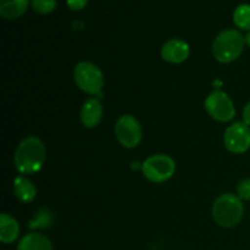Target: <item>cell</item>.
Listing matches in <instances>:
<instances>
[{"instance_id": "1", "label": "cell", "mask_w": 250, "mask_h": 250, "mask_svg": "<svg viewBox=\"0 0 250 250\" xmlns=\"http://www.w3.org/2000/svg\"><path fill=\"white\" fill-rule=\"evenodd\" d=\"M45 146L37 137H27L19 144L15 153V165L23 175L36 173L45 161Z\"/></svg>"}, {"instance_id": "2", "label": "cell", "mask_w": 250, "mask_h": 250, "mask_svg": "<svg viewBox=\"0 0 250 250\" xmlns=\"http://www.w3.org/2000/svg\"><path fill=\"white\" fill-rule=\"evenodd\" d=\"M244 207L237 195L227 193L215 200L212 205V217L222 227H234L243 217Z\"/></svg>"}, {"instance_id": "3", "label": "cell", "mask_w": 250, "mask_h": 250, "mask_svg": "<svg viewBox=\"0 0 250 250\" xmlns=\"http://www.w3.org/2000/svg\"><path fill=\"white\" fill-rule=\"evenodd\" d=\"M244 42L246 39L237 29H225L215 38L212 54L220 62H232L241 56Z\"/></svg>"}, {"instance_id": "4", "label": "cell", "mask_w": 250, "mask_h": 250, "mask_svg": "<svg viewBox=\"0 0 250 250\" xmlns=\"http://www.w3.org/2000/svg\"><path fill=\"white\" fill-rule=\"evenodd\" d=\"M142 170L146 178H148L149 181L160 183L172 177L176 165L175 161L170 156L158 154V155H151L150 158L146 159L142 165Z\"/></svg>"}, {"instance_id": "5", "label": "cell", "mask_w": 250, "mask_h": 250, "mask_svg": "<svg viewBox=\"0 0 250 250\" xmlns=\"http://www.w3.org/2000/svg\"><path fill=\"white\" fill-rule=\"evenodd\" d=\"M75 81L78 87L88 94H99L104 83L103 73L94 63L83 61L75 68Z\"/></svg>"}, {"instance_id": "6", "label": "cell", "mask_w": 250, "mask_h": 250, "mask_svg": "<svg viewBox=\"0 0 250 250\" xmlns=\"http://www.w3.org/2000/svg\"><path fill=\"white\" fill-rule=\"evenodd\" d=\"M205 109L212 119L220 122L231 121L236 115L233 103L229 95L221 90H215L207 98Z\"/></svg>"}, {"instance_id": "7", "label": "cell", "mask_w": 250, "mask_h": 250, "mask_svg": "<svg viewBox=\"0 0 250 250\" xmlns=\"http://www.w3.org/2000/svg\"><path fill=\"white\" fill-rule=\"evenodd\" d=\"M115 134H116L117 141L125 148H134L141 143V125L131 115H124L117 120L115 125Z\"/></svg>"}, {"instance_id": "8", "label": "cell", "mask_w": 250, "mask_h": 250, "mask_svg": "<svg viewBox=\"0 0 250 250\" xmlns=\"http://www.w3.org/2000/svg\"><path fill=\"white\" fill-rule=\"evenodd\" d=\"M225 146L234 154L246 153L250 148V127L244 122L231 125L225 132Z\"/></svg>"}, {"instance_id": "9", "label": "cell", "mask_w": 250, "mask_h": 250, "mask_svg": "<svg viewBox=\"0 0 250 250\" xmlns=\"http://www.w3.org/2000/svg\"><path fill=\"white\" fill-rule=\"evenodd\" d=\"M189 55V45L182 39H170L161 48V56L171 63H181Z\"/></svg>"}, {"instance_id": "10", "label": "cell", "mask_w": 250, "mask_h": 250, "mask_svg": "<svg viewBox=\"0 0 250 250\" xmlns=\"http://www.w3.org/2000/svg\"><path fill=\"white\" fill-rule=\"evenodd\" d=\"M102 117L103 106L99 100L92 98L83 104L82 109H81V120L85 127L93 128V127L98 126V124L102 121Z\"/></svg>"}, {"instance_id": "11", "label": "cell", "mask_w": 250, "mask_h": 250, "mask_svg": "<svg viewBox=\"0 0 250 250\" xmlns=\"http://www.w3.org/2000/svg\"><path fill=\"white\" fill-rule=\"evenodd\" d=\"M20 234L19 222L9 214H1L0 216V241L2 243H12Z\"/></svg>"}, {"instance_id": "12", "label": "cell", "mask_w": 250, "mask_h": 250, "mask_svg": "<svg viewBox=\"0 0 250 250\" xmlns=\"http://www.w3.org/2000/svg\"><path fill=\"white\" fill-rule=\"evenodd\" d=\"M17 250H53V246L43 234L28 233L20 241Z\"/></svg>"}, {"instance_id": "13", "label": "cell", "mask_w": 250, "mask_h": 250, "mask_svg": "<svg viewBox=\"0 0 250 250\" xmlns=\"http://www.w3.org/2000/svg\"><path fill=\"white\" fill-rule=\"evenodd\" d=\"M14 192L17 199L21 200L22 203H29L34 199L37 190L31 181L27 180L26 177L19 176V177L15 178Z\"/></svg>"}, {"instance_id": "14", "label": "cell", "mask_w": 250, "mask_h": 250, "mask_svg": "<svg viewBox=\"0 0 250 250\" xmlns=\"http://www.w3.org/2000/svg\"><path fill=\"white\" fill-rule=\"evenodd\" d=\"M28 0H0V14L5 19H16L26 11Z\"/></svg>"}, {"instance_id": "15", "label": "cell", "mask_w": 250, "mask_h": 250, "mask_svg": "<svg viewBox=\"0 0 250 250\" xmlns=\"http://www.w3.org/2000/svg\"><path fill=\"white\" fill-rule=\"evenodd\" d=\"M233 21L239 28L250 29V5L241 4L233 14Z\"/></svg>"}, {"instance_id": "16", "label": "cell", "mask_w": 250, "mask_h": 250, "mask_svg": "<svg viewBox=\"0 0 250 250\" xmlns=\"http://www.w3.org/2000/svg\"><path fill=\"white\" fill-rule=\"evenodd\" d=\"M53 222V215L46 210H39L34 219L28 224L29 229H48Z\"/></svg>"}, {"instance_id": "17", "label": "cell", "mask_w": 250, "mask_h": 250, "mask_svg": "<svg viewBox=\"0 0 250 250\" xmlns=\"http://www.w3.org/2000/svg\"><path fill=\"white\" fill-rule=\"evenodd\" d=\"M55 6V0H32V7L39 14H50Z\"/></svg>"}, {"instance_id": "18", "label": "cell", "mask_w": 250, "mask_h": 250, "mask_svg": "<svg viewBox=\"0 0 250 250\" xmlns=\"http://www.w3.org/2000/svg\"><path fill=\"white\" fill-rule=\"evenodd\" d=\"M237 197L241 200H250V178L239 182L237 187Z\"/></svg>"}, {"instance_id": "19", "label": "cell", "mask_w": 250, "mask_h": 250, "mask_svg": "<svg viewBox=\"0 0 250 250\" xmlns=\"http://www.w3.org/2000/svg\"><path fill=\"white\" fill-rule=\"evenodd\" d=\"M88 0H67V5L72 10H81L85 6Z\"/></svg>"}, {"instance_id": "20", "label": "cell", "mask_w": 250, "mask_h": 250, "mask_svg": "<svg viewBox=\"0 0 250 250\" xmlns=\"http://www.w3.org/2000/svg\"><path fill=\"white\" fill-rule=\"evenodd\" d=\"M243 122L250 126V102L246 105L243 110Z\"/></svg>"}, {"instance_id": "21", "label": "cell", "mask_w": 250, "mask_h": 250, "mask_svg": "<svg viewBox=\"0 0 250 250\" xmlns=\"http://www.w3.org/2000/svg\"><path fill=\"white\" fill-rule=\"evenodd\" d=\"M244 39H246V43H247V44H248V45L250 46V31L248 32V33H247L246 38H244Z\"/></svg>"}]
</instances>
